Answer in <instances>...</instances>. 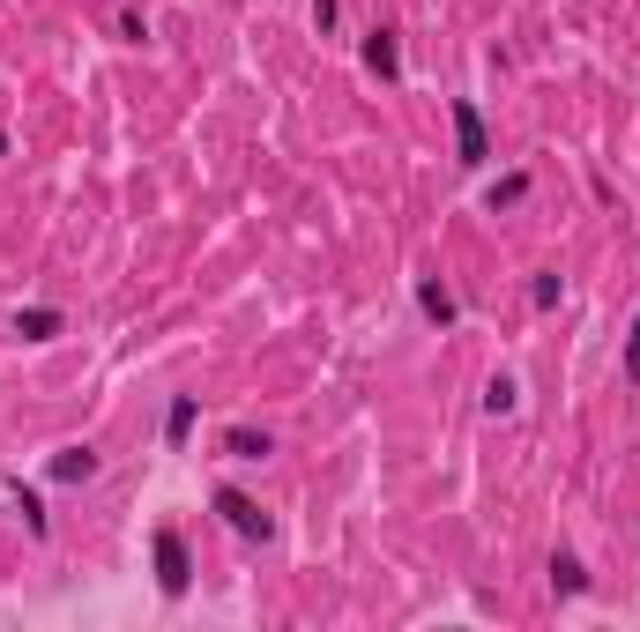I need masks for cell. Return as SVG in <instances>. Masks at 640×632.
Wrapping results in <instances>:
<instances>
[{
  "label": "cell",
  "instance_id": "obj_17",
  "mask_svg": "<svg viewBox=\"0 0 640 632\" xmlns=\"http://www.w3.org/2000/svg\"><path fill=\"white\" fill-rule=\"evenodd\" d=\"M0 157H8V127H0Z\"/></svg>",
  "mask_w": 640,
  "mask_h": 632
},
{
  "label": "cell",
  "instance_id": "obj_3",
  "mask_svg": "<svg viewBox=\"0 0 640 632\" xmlns=\"http://www.w3.org/2000/svg\"><path fill=\"white\" fill-rule=\"evenodd\" d=\"M217 513H223V521H231V529H239V535H247V543H253V535H261V543H269V535H276V521H269V513L253 506L247 491H231V484L217 491Z\"/></svg>",
  "mask_w": 640,
  "mask_h": 632
},
{
  "label": "cell",
  "instance_id": "obj_5",
  "mask_svg": "<svg viewBox=\"0 0 640 632\" xmlns=\"http://www.w3.org/2000/svg\"><path fill=\"white\" fill-rule=\"evenodd\" d=\"M98 476V447H60L52 454V484H90Z\"/></svg>",
  "mask_w": 640,
  "mask_h": 632
},
{
  "label": "cell",
  "instance_id": "obj_7",
  "mask_svg": "<svg viewBox=\"0 0 640 632\" xmlns=\"http://www.w3.org/2000/svg\"><path fill=\"white\" fill-rule=\"evenodd\" d=\"M223 454H231V462H269L276 439H269V432H253V424H239V432H223Z\"/></svg>",
  "mask_w": 640,
  "mask_h": 632
},
{
  "label": "cell",
  "instance_id": "obj_4",
  "mask_svg": "<svg viewBox=\"0 0 640 632\" xmlns=\"http://www.w3.org/2000/svg\"><path fill=\"white\" fill-rule=\"evenodd\" d=\"M418 313L432 320V328H454V320H462V305H454V291H447L440 275H418Z\"/></svg>",
  "mask_w": 640,
  "mask_h": 632
},
{
  "label": "cell",
  "instance_id": "obj_13",
  "mask_svg": "<svg viewBox=\"0 0 640 632\" xmlns=\"http://www.w3.org/2000/svg\"><path fill=\"white\" fill-rule=\"evenodd\" d=\"M16 506H23L30 535H46V529H52V521H46V506H38V491H23V484H16Z\"/></svg>",
  "mask_w": 640,
  "mask_h": 632
},
{
  "label": "cell",
  "instance_id": "obj_12",
  "mask_svg": "<svg viewBox=\"0 0 640 632\" xmlns=\"http://www.w3.org/2000/svg\"><path fill=\"white\" fill-rule=\"evenodd\" d=\"M514 402H521V388L507 380V372H499L492 388H484V417H514Z\"/></svg>",
  "mask_w": 640,
  "mask_h": 632
},
{
  "label": "cell",
  "instance_id": "obj_10",
  "mask_svg": "<svg viewBox=\"0 0 640 632\" xmlns=\"http://www.w3.org/2000/svg\"><path fill=\"white\" fill-rule=\"evenodd\" d=\"M521 201H529V171H507L492 194H484V209H492V217H507V209H521Z\"/></svg>",
  "mask_w": 640,
  "mask_h": 632
},
{
  "label": "cell",
  "instance_id": "obj_11",
  "mask_svg": "<svg viewBox=\"0 0 640 632\" xmlns=\"http://www.w3.org/2000/svg\"><path fill=\"white\" fill-rule=\"evenodd\" d=\"M551 588H559V595H589V573H581V559H567V551H559V559H551Z\"/></svg>",
  "mask_w": 640,
  "mask_h": 632
},
{
  "label": "cell",
  "instance_id": "obj_9",
  "mask_svg": "<svg viewBox=\"0 0 640 632\" xmlns=\"http://www.w3.org/2000/svg\"><path fill=\"white\" fill-rule=\"evenodd\" d=\"M60 328H68V320L52 313V305H30V313H16V335H23V342H52Z\"/></svg>",
  "mask_w": 640,
  "mask_h": 632
},
{
  "label": "cell",
  "instance_id": "obj_2",
  "mask_svg": "<svg viewBox=\"0 0 640 632\" xmlns=\"http://www.w3.org/2000/svg\"><path fill=\"white\" fill-rule=\"evenodd\" d=\"M454 149H462L469 171L492 157V134H484V112H477V98H454Z\"/></svg>",
  "mask_w": 640,
  "mask_h": 632
},
{
  "label": "cell",
  "instance_id": "obj_8",
  "mask_svg": "<svg viewBox=\"0 0 640 632\" xmlns=\"http://www.w3.org/2000/svg\"><path fill=\"white\" fill-rule=\"evenodd\" d=\"M194 424H201V402H194V394H172V410H164V439H172V447H187V439H194Z\"/></svg>",
  "mask_w": 640,
  "mask_h": 632
},
{
  "label": "cell",
  "instance_id": "obj_16",
  "mask_svg": "<svg viewBox=\"0 0 640 632\" xmlns=\"http://www.w3.org/2000/svg\"><path fill=\"white\" fill-rule=\"evenodd\" d=\"M626 380L640 388V320H633V335H626Z\"/></svg>",
  "mask_w": 640,
  "mask_h": 632
},
{
  "label": "cell",
  "instance_id": "obj_15",
  "mask_svg": "<svg viewBox=\"0 0 640 632\" xmlns=\"http://www.w3.org/2000/svg\"><path fill=\"white\" fill-rule=\"evenodd\" d=\"M529 298H537L543 313H551V305H559V275H537V283H529Z\"/></svg>",
  "mask_w": 640,
  "mask_h": 632
},
{
  "label": "cell",
  "instance_id": "obj_1",
  "mask_svg": "<svg viewBox=\"0 0 640 632\" xmlns=\"http://www.w3.org/2000/svg\"><path fill=\"white\" fill-rule=\"evenodd\" d=\"M157 588H164L172 603L194 588V559H187V535L179 529H157Z\"/></svg>",
  "mask_w": 640,
  "mask_h": 632
},
{
  "label": "cell",
  "instance_id": "obj_6",
  "mask_svg": "<svg viewBox=\"0 0 640 632\" xmlns=\"http://www.w3.org/2000/svg\"><path fill=\"white\" fill-rule=\"evenodd\" d=\"M366 68L380 74V82H394V74H402V46H394V30H388V23L366 38Z\"/></svg>",
  "mask_w": 640,
  "mask_h": 632
},
{
  "label": "cell",
  "instance_id": "obj_14",
  "mask_svg": "<svg viewBox=\"0 0 640 632\" xmlns=\"http://www.w3.org/2000/svg\"><path fill=\"white\" fill-rule=\"evenodd\" d=\"M336 16H343V0H313V30H320V38L336 30Z\"/></svg>",
  "mask_w": 640,
  "mask_h": 632
}]
</instances>
